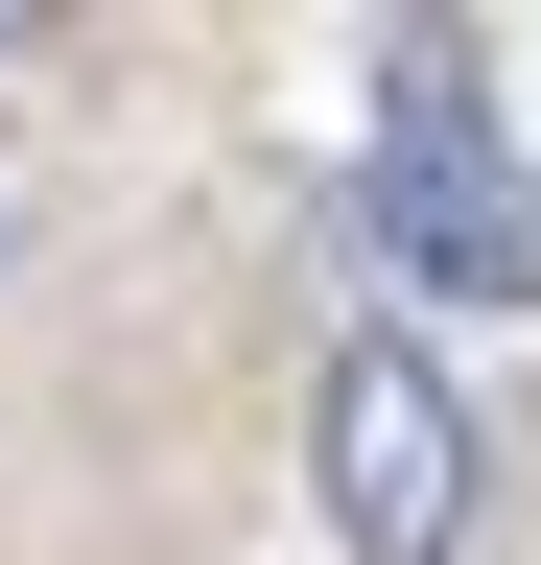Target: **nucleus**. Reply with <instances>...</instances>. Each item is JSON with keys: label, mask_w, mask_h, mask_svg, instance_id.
Instances as JSON below:
<instances>
[{"label": "nucleus", "mask_w": 541, "mask_h": 565, "mask_svg": "<svg viewBox=\"0 0 541 565\" xmlns=\"http://www.w3.org/2000/svg\"><path fill=\"white\" fill-rule=\"evenodd\" d=\"M470 401L424 377V330H354L306 377V494H329V542L354 565H470Z\"/></svg>", "instance_id": "nucleus-2"}, {"label": "nucleus", "mask_w": 541, "mask_h": 565, "mask_svg": "<svg viewBox=\"0 0 541 565\" xmlns=\"http://www.w3.org/2000/svg\"><path fill=\"white\" fill-rule=\"evenodd\" d=\"M354 236L424 282V307H541V189L495 95H470V47H400L377 71V141H354Z\"/></svg>", "instance_id": "nucleus-1"}]
</instances>
